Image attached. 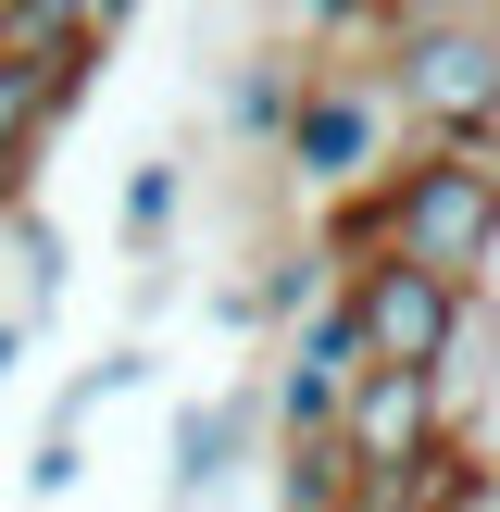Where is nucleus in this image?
Returning a JSON list of instances; mask_svg holds the SVG:
<instances>
[{"mask_svg": "<svg viewBox=\"0 0 500 512\" xmlns=\"http://www.w3.org/2000/svg\"><path fill=\"white\" fill-rule=\"evenodd\" d=\"M388 100L413 150H488L500 163V13H388Z\"/></svg>", "mask_w": 500, "mask_h": 512, "instance_id": "1", "label": "nucleus"}, {"mask_svg": "<svg viewBox=\"0 0 500 512\" xmlns=\"http://www.w3.org/2000/svg\"><path fill=\"white\" fill-rule=\"evenodd\" d=\"M288 188L313 200V213H338V200H363V188H388L400 163H413V125H400V100H388V63H338V50H300V125H288Z\"/></svg>", "mask_w": 500, "mask_h": 512, "instance_id": "2", "label": "nucleus"}, {"mask_svg": "<svg viewBox=\"0 0 500 512\" xmlns=\"http://www.w3.org/2000/svg\"><path fill=\"white\" fill-rule=\"evenodd\" d=\"M388 250L425 263L438 288H488V263H500V163L488 150H413L388 175Z\"/></svg>", "mask_w": 500, "mask_h": 512, "instance_id": "3", "label": "nucleus"}, {"mask_svg": "<svg viewBox=\"0 0 500 512\" xmlns=\"http://www.w3.org/2000/svg\"><path fill=\"white\" fill-rule=\"evenodd\" d=\"M375 350H363V313L350 300H325V313H300L288 338H275L263 363V400H275V450H325L350 425V400H363Z\"/></svg>", "mask_w": 500, "mask_h": 512, "instance_id": "4", "label": "nucleus"}, {"mask_svg": "<svg viewBox=\"0 0 500 512\" xmlns=\"http://www.w3.org/2000/svg\"><path fill=\"white\" fill-rule=\"evenodd\" d=\"M338 300L363 313V350H375V375H438V350H450V325H463V300L475 288H438L425 263H363V275H338Z\"/></svg>", "mask_w": 500, "mask_h": 512, "instance_id": "5", "label": "nucleus"}, {"mask_svg": "<svg viewBox=\"0 0 500 512\" xmlns=\"http://www.w3.org/2000/svg\"><path fill=\"white\" fill-rule=\"evenodd\" d=\"M438 450H450L438 375H363V400H350V425H338V463L363 475V488H400V475H425Z\"/></svg>", "mask_w": 500, "mask_h": 512, "instance_id": "6", "label": "nucleus"}, {"mask_svg": "<svg viewBox=\"0 0 500 512\" xmlns=\"http://www.w3.org/2000/svg\"><path fill=\"white\" fill-rule=\"evenodd\" d=\"M250 425H275V400H263V375H225V388H200V400H175V438H163V488H175V512H200L238 475V450H250Z\"/></svg>", "mask_w": 500, "mask_h": 512, "instance_id": "7", "label": "nucleus"}, {"mask_svg": "<svg viewBox=\"0 0 500 512\" xmlns=\"http://www.w3.org/2000/svg\"><path fill=\"white\" fill-rule=\"evenodd\" d=\"M488 375H500V288H475V300H463V325H450V350H438V413H450V438H475V413H488Z\"/></svg>", "mask_w": 500, "mask_h": 512, "instance_id": "8", "label": "nucleus"}, {"mask_svg": "<svg viewBox=\"0 0 500 512\" xmlns=\"http://www.w3.org/2000/svg\"><path fill=\"white\" fill-rule=\"evenodd\" d=\"M288 125H300V50H250V63L225 75V138L288 150Z\"/></svg>", "mask_w": 500, "mask_h": 512, "instance_id": "9", "label": "nucleus"}, {"mask_svg": "<svg viewBox=\"0 0 500 512\" xmlns=\"http://www.w3.org/2000/svg\"><path fill=\"white\" fill-rule=\"evenodd\" d=\"M0 250H13V300H0V313H13L25 338H50V313H63V225L25 200V213L0 225Z\"/></svg>", "mask_w": 500, "mask_h": 512, "instance_id": "10", "label": "nucleus"}, {"mask_svg": "<svg viewBox=\"0 0 500 512\" xmlns=\"http://www.w3.org/2000/svg\"><path fill=\"white\" fill-rule=\"evenodd\" d=\"M175 213H188V163H138V175H125V188H113V238H125V263H163Z\"/></svg>", "mask_w": 500, "mask_h": 512, "instance_id": "11", "label": "nucleus"}, {"mask_svg": "<svg viewBox=\"0 0 500 512\" xmlns=\"http://www.w3.org/2000/svg\"><path fill=\"white\" fill-rule=\"evenodd\" d=\"M138 388H150V350H138V338H113L88 375H63V388H50V425H38V438H75L100 400H138Z\"/></svg>", "mask_w": 500, "mask_h": 512, "instance_id": "12", "label": "nucleus"}, {"mask_svg": "<svg viewBox=\"0 0 500 512\" xmlns=\"http://www.w3.org/2000/svg\"><path fill=\"white\" fill-rule=\"evenodd\" d=\"M275 512H350V463H338V438H325V450H275Z\"/></svg>", "mask_w": 500, "mask_h": 512, "instance_id": "13", "label": "nucleus"}, {"mask_svg": "<svg viewBox=\"0 0 500 512\" xmlns=\"http://www.w3.org/2000/svg\"><path fill=\"white\" fill-rule=\"evenodd\" d=\"M488 500H500V463L475 438H450L438 463H425V512H488Z\"/></svg>", "mask_w": 500, "mask_h": 512, "instance_id": "14", "label": "nucleus"}, {"mask_svg": "<svg viewBox=\"0 0 500 512\" xmlns=\"http://www.w3.org/2000/svg\"><path fill=\"white\" fill-rule=\"evenodd\" d=\"M75 475H88V450H75V438H38V450H25V500H63Z\"/></svg>", "mask_w": 500, "mask_h": 512, "instance_id": "15", "label": "nucleus"}, {"mask_svg": "<svg viewBox=\"0 0 500 512\" xmlns=\"http://www.w3.org/2000/svg\"><path fill=\"white\" fill-rule=\"evenodd\" d=\"M25 350H38V338H25V325H13V313H0V375H13V363H25Z\"/></svg>", "mask_w": 500, "mask_h": 512, "instance_id": "16", "label": "nucleus"}]
</instances>
